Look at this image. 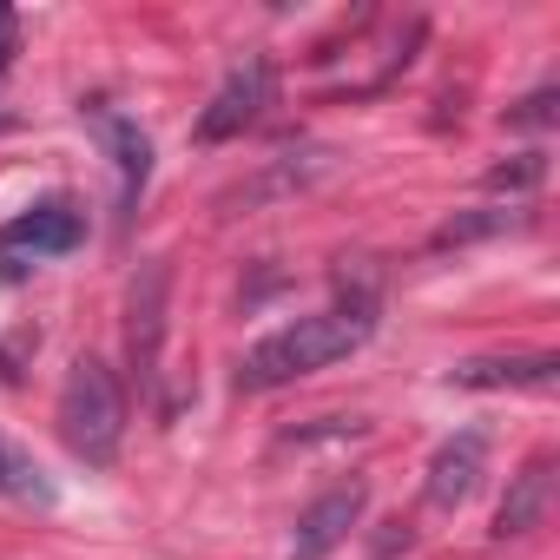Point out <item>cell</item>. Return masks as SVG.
I'll use <instances>...</instances> for the list:
<instances>
[{
  "instance_id": "obj_5",
  "label": "cell",
  "mask_w": 560,
  "mask_h": 560,
  "mask_svg": "<svg viewBox=\"0 0 560 560\" xmlns=\"http://www.w3.org/2000/svg\"><path fill=\"white\" fill-rule=\"evenodd\" d=\"M165 298H172V257H145L126 298V357L132 376L152 389L159 383V343H165Z\"/></svg>"
},
{
  "instance_id": "obj_6",
  "label": "cell",
  "mask_w": 560,
  "mask_h": 560,
  "mask_svg": "<svg viewBox=\"0 0 560 560\" xmlns=\"http://www.w3.org/2000/svg\"><path fill=\"white\" fill-rule=\"evenodd\" d=\"M86 119H93V132H100V145H106V159H113V172H119V218H132L139 198H145V185H152V139H145V126H139L132 113H119V106H106V100H93Z\"/></svg>"
},
{
  "instance_id": "obj_11",
  "label": "cell",
  "mask_w": 560,
  "mask_h": 560,
  "mask_svg": "<svg viewBox=\"0 0 560 560\" xmlns=\"http://www.w3.org/2000/svg\"><path fill=\"white\" fill-rule=\"evenodd\" d=\"M0 494L21 508H54V475L34 462V448H21L14 435H0Z\"/></svg>"
},
{
  "instance_id": "obj_10",
  "label": "cell",
  "mask_w": 560,
  "mask_h": 560,
  "mask_svg": "<svg viewBox=\"0 0 560 560\" xmlns=\"http://www.w3.org/2000/svg\"><path fill=\"white\" fill-rule=\"evenodd\" d=\"M560 363L553 357H475L455 370L462 389H553Z\"/></svg>"
},
{
  "instance_id": "obj_15",
  "label": "cell",
  "mask_w": 560,
  "mask_h": 560,
  "mask_svg": "<svg viewBox=\"0 0 560 560\" xmlns=\"http://www.w3.org/2000/svg\"><path fill=\"white\" fill-rule=\"evenodd\" d=\"M14 47H21V27H14V14H8V8H0V67L14 60Z\"/></svg>"
},
{
  "instance_id": "obj_2",
  "label": "cell",
  "mask_w": 560,
  "mask_h": 560,
  "mask_svg": "<svg viewBox=\"0 0 560 560\" xmlns=\"http://www.w3.org/2000/svg\"><path fill=\"white\" fill-rule=\"evenodd\" d=\"M54 422H60V442L86 468H113L119 442H126V389H119V376L100 357H73V370L60 383V402H54Z\"/></svg>"
},
{
  "instance_id": "obj_14",
  "label": "cell",
  "mask_w": 560,
  "mask_h": 560,
  "mask_svg": "<svg viewBox=\"0 0 560 560\" xmlns=\"http://www.w3.org/2000/svg\"><path fill=\"white\" fill-rule=\"evenodd\" d=\"M508 126H553V86H540V93H527L514 113H508Z\"/></svg>"
},
{
  "instance_id": "obj_8",
  "label": "cell",
  "mask_w": 560,
  "mask_h": 560,
  "mask_svg": "<svg viewBox=\"0 0 560 560\" xmlns=\"http://www.w3.org/2000/svg\"><path fill=\"white\" fill-rule=\"evenodd\" d=\"M363 508H370V481H337L330 494H317L304 514H298V547H291V560H324V553H337L343 540H350V527L363 521Z\"/></svg>"
},
{
  "instance_id": "obj_7",
  "label": "cell",
  "mask_w": 560,
  "mask_h": 560,
  "mask_svg": "<svg viewBox=\"0 0 560 560\" xmlns=\"http://www.w3.org/2000/svg\"><path fill=\"white\" fill-rule=\"evenodd\" d=\"M481 475H488V435H481V429L448 435V442L429 455V468H422V508H429V514L468 508V494L481 488Z\"/></svg>"
},
{
  "instance_id": "obj_13",
  "label": "cell",
  "mask_w": 560,
  "mask_h": 560,
  "mask_svg": "<svg viewBox=\"0 0 560 560\" xmlns=\"http://www.w3.org/2000/svg\"><path fill=\"white\" fill-rule=\"evenodd\" d=\"M488 185H494V191H527V185H540V152H527L521 165H494Z\"/></svg>"
},
{
  "instance_id": "obj_4",
  "label": "cell",
  "mask_w": 560,
  "mask_h": 560,
  "mask_svg": "<svg viewBox=\"0 0 560 560\" xmlns=\"http://www.w3.org/2000/svg\"><path fill=\"white\" fill-rule=\"evenodd\" d=\"M270 93H277V73H270V60L264 54H250V60H237L231 73H224V86L205 100V113H198V145H224V139H237L244 126H257L264 119V106H270Z\"/></svg>"
},
{
  "instance_id": "obj_3",
  "label": "cell",
  "mask_w": 560,
  "mask_h": 560,
  "mask_svg": "<svg viewBox=\"0 0 560 560\" xmlns=\"http://www.w3.org/2000/svg\"><path fill=\"white\" fill-rule=\"evenodd\" d=\"M80 244H86V211L73 198H40L34 211H21V218L0 224V264H8V277H21L27 264L67 257Z\"/></svg>"
},
{
  "instance_id": "obj_1",
  "label": "cell",
  "mask_w": 560,
  "mask_h": 560,
  "mask_svg": "<svg viewBox=\"0 0 560 560\" xmlns=\"http://www.w3.org/2000/svg\"><path fill=\"white\" fill-rule=\"evenodd\" d=\"M370 330H376V304H370V298L311 311V317L270 330V337H257V343L244 350L237 389H244V396H264V389H284V383H298V376H317V370L357 357V350L370 343Z\"/></svg>"
},
{
  "instance_id": "obj_12",
  "label": "cell",
  "mask_w": 560,
  "mask_h": 560,
  "mask_svg": "<svg viewBox=\"0 0 560 560\" xmlns=\"http://www.w3.org/2000/svg\"><path fill=\"white\" fill-rule=\"evenodd\" d=\"M514 211H475V218H448L435 244H468V237H488V231H508Z\"/></svg>"
},
{
  "instance_id": "obj_9",
  "label": "cell",
  "mask_w": 560,
  "mask_h": 560,
  "mask_svg": "<svg viewBox=\"0 0 560 560\" xmlns=\"http://www.w3.org/2000/svg\"><path fill=\"white\" fill-rule=\"evenodd\" d=\"M547 508H553V448H534V455L514 468L508 501L494 508V540H521V534H534V527L547 521Z\"/></svg>"
}]
</instances>
